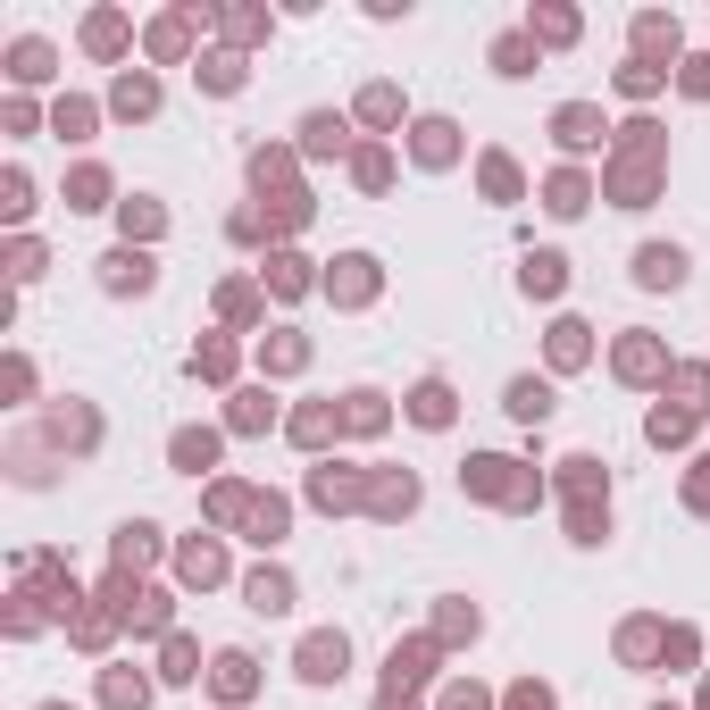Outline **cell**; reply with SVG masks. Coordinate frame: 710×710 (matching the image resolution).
<instances>
[{"mask_svg": "<svg viewBox=\"0 0 710 710\" xmlns=\"http://www.w3.org/2000/svg\"><path fill=\"white\" fill-rule=\"evenodd\" d=\"M677 276H685L677 251H644V284H677Z\"/></svg>", "mask_w": 710, "mask_h": 710, "instance_id": "cell-1", "label": "cell"}]
</instances>
